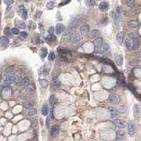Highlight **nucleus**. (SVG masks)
I'll list each match as a JSON object with an SVG mask.
<instances>
[{
	"label": "nucleus",
	"mask_w": 141,
	"mask_h": 141,
	"mask_svg": "<svg viewBox=\"0 0 141 141\" xmlns=\"http://www.w3.org/2000/svg\"><path fill=\"white\" fill-rule=\"evenodd\" d=\"M71 42L72 43V45L78 46L80 42V37L78 34H71Z\"/></svg>",
	"instance_id": "1"
},
{
	"label": "nucleus",
	"mask_w": 141,
	"mask_h": 141,
	"mask_svg": "<svg viewBox=\"0 0 141 141\" xmlns=\"http://www.w3.org/2000/svg\"><path fill=\"white\" fill-rule=\"evenodd\" d=\"M127 130H128V134L130 137H133L135 134V125L132 122H129L127 124Z\"/></svg>",
	"instance_id": "2"
},
{
	"label": "nucleus",
	"mask_w": 141,
	"mask_h": 141,
	"mask_svg": "<svg viewBox=\"0 0 141 141\" xmlns=\"http://www.w3.org/2000/svg\"><path fill=\"white\" fill-rule=\"evenodd\" d=\"M113 123H114L115 125L116 126V127H118V128H124L126 125V123L123 121V120H122V119H115L114 121H113Z\"/></svg>",
	"instance_id": "3"
},
{
	"label": "nucleus",
	"mask_w": 141,
	"mask_h": 141,
	"mask_svg": "<svg viewBox=\"0 0 141 141\" xmlns=\"http://www.w3.org/2000/svg\"><path fill=\"white\" fill-rule=\"evenodd\" d=\"M15 80V77L13 76L12 74H7L6 77H5V79H4V84L8 86V85L11 84L13 81Z\"/></svg>",
	"instance_id": "4"
},
{
	"label": "nucleus",
	"mask_w": 141,
	"mask_h": 141,
	"mask_svg": "<svg viewBox=\"0 0 141 141\" xmlns=\"http://www.w3.org/2000/svg\"><path fill=\"white\" fill-rule=\"evenodd\" d=\"M109 101L113 104H118L120 102V101H121V98H120V96L118 94H111L109 96Z\"/></svg>",
	"instance_id": "5"
},
{
	"label": "nucleus",
	"mask_w": 141,
	"mask_h": 141,
	"mask_svg": "<svg viewBox=\"0 0 141 141\" xmlns=\"http://www.w3.org/2000/svg\"><path fill=\"white\" fill-rule=\"evenodd\" d=\"M19 13L21 15V17H22L23 19H26L27 18V11L26 10V8L24 7L23 5H21V6H19Z\"/></svg>",
	"instance_id": "6"
},
{
	"label": "nucleus",
	"mask_w": 141,
	"mask_h": 141,
	"mask_svg": "<svg viewBox=\"0 0 141 141\" xmlns=\"http://www.w3.org/2000/svg\"><path fill=\"white\" fill-rule=\"evenodd\" d=\"M59 132H60V129H59V127L57 125L53 126V127L51 128V130H50V135H51L52 137H57V136H58Z\"/></svg>",
	"instance_id": "7"
},
{
	"label": "nucleus",
	"mask_w": 141,
	"mask_h": 141,
	"mask_svg": "<svg viewBox=\"0 0 141 141\" xmlns=\"http://www.w3.org/2000/svg\"><path fill=\"white\" fill-rule=\"evenodd\" d=\"M125 137V133L124 131L119 130L116 131V141H123V138Z\"/></svg>",
	"instance_id": "8"
},
{
	"label": "nucleus",
	"mask_w": 141,
	"mask_h": 141,
	"mask_svg": "<svg viewBox=\"0 0 141 141\" xmlns=\"http://www.w3.org/2000/svg\"><path fill=\"white\" fill-rule=\"evenodd\" d=\"M114 58H115V62L116 63L117 65H122L123 63V58L121 55L119 54H115L114 55Z\"/></svg>",
	"instance_id": "9"
},
{
	"label": "nucleus",
	"mask_w": 141,
	"mask_h": 141,
	"mask_svg": "<svg viewBox=\"0 0 141 141\" xmlns=\"http://www.w3.org/2000/svg\"><path fill=\"white\" fill-rule=\"evenodd\" d=\"M80 33L82 34H87L89 33V31H90V27L87 25V24H83L80 28Z\"/></svg>",
	"instance_id": "10"
},
{
	"label": "nucleus",
	"mask_w": 141,
	"mask_h": 141,
	"mask_svg": "<svg viewBox=\"0 0 141 141\" xmlns=\"http://www.w3.org/2000/svg\"><path fill=\"white\" fill-rule=\"evenodd\" d=\"M125 47L127 48L128 50H133V41L130 38L125 39Z\"/></svg>",
	"instance_id": "11"
},
{
	"label": "nucleus",
	"mask_w": 141,
	"mask_h": 141,
	"mask_svg": "<svg viewBox=\"0 0 141 141\" xmlns=\"http://www.w3.org/2000/svg\"><path fill=\"white\" fill-rule=\"evenodd\" d=\"M99 8L101 11H107L108 10V8H109V4L108 2H105V1H103V2H101V4H99Z\"/></svg>",
	"instance_id": "12"
},
{
	"label": "nucleus",
	"mask_w": 141,
	"mask_h": 141,
	"mask_svg": "<svg viewBox=\"0 0 141 141\" xmlns=\"http://www.w3.org/2000/svg\"><path fill=\"white\" fill-rule=\"evenodd\" d=\"M57 53L59 54L62 57H67V56H70V53H69L67 50L65 49H63V48H58L57 49Z\"/></svg>",
	"instance_id": "13"
},
{
	"label": "nucleus",
	"mask_w": 141,
	"mask_h": 141,
	"mask_svg": "<svg viewBox=\"0 0 141 141\" xmlns=\"http://www.w3.org/2000/svg\"><path fill=\"white\" fill-rule=\"evenodd\" d=\"M65 30V27L63 25V24H60V23H58L57 25V27H56V33L57 34H61L63 31Z\"/></svg>",
	"instance_id": "14"
},
{
	"label": "nucleus",
	"mask_w": 141,
	"mask_h": 141,
	"mask_svg": "<svg viewBox=\"0 0 141 141\" xmlns=\"http://www.w3.org/2000/svg\"><path fill=\"white\" fill-rule=\"evenodd\" d=\"M100 35H101V32L99 30H93L92 32H90L89 37L90 38H99Z\"/></svg>",
	"instance_id": "15"
},
{
	"label": "nucleus",
	"mask_w": 141,
	"mask_h": 141,
	"mask_svg": "<svg viewBox=\"0 0 141 141\" xmlns=\"http://www.w3.org/2000/svg\"><path fill=\"white\" fill-rule=\"evenodd\" d=\"M30 85V80L27 77H25V78H22V80H21V83H20V86H22L24 87H27V86Z\"/></svg>",
	"instance_id": "16"
},
{
	"label": "nucleus",
	"mask_w": 141,
	"mask_h": 141,
	"mask_svg": "<svg viewBox=\"0 0 141 141\" xmlns=\"http://www.w3.org/2000/svg\"><path fill=\"white\" fill-rule=\"evenodd\" d=\"M8 42H9V39L7 36H2L0 38V44L2 47H5L8 44Z\"/></svg>",
	"instance_id": "17"
},
{
	"label": "nucleus",
	"mask_w": 141,
	"mask_h": 141,
	"mask_svg": "<svg viewBox=\"0 0 141 141\" xmlns=\"http://www.w3.org/2000/svg\"><path fill=\"white\" fill-rule=\"evenodd\" d=\"M133 110H134V116L138 118L140 116V108L138 107V105H135L134 106Z\"/></svg>",
	"instance_id": "18"
},
{
	"label": "nucleus",
	"mask_w": 141,
	"mask_h": 141,
	"mask_svg": "<svg viewBox=\"0 0 141 141\" xmlns=\"http://www.w3.org/2000/svg\"><path fill=\"white\" fill-rule=\"evenodd\" d=\"M128 38L131 39L132 41H139V36L136 33H130L128 35Z\"/></svg>",
	"instance_id": "19"
},
{
	"label": "nucleus",
	"mask_w": 141,
	"mask_h": 141,
	"mask_svg": "<svg viewBox=\"0 0 141 141\" xmlns=\"http://www.w3.org/2000/svg\"><path fill=\"white\" fill-rule=\"evenodd\" d=\"M102 39L101 38H96L94 41V45L95 46V47H97V48H99V47H101V46H102Z\"/></svg>",
	"instance_id": "20"
},
{
	"label": "nucleus",
	"mask_w": 141,
	"mask_h": 141,
	"mask_svg": "<svg viewBox=\"0 0 141 141\" xmlns=\"http://www.w3.org/2000/svg\"><path fill=\"white\" fill-rule=\"evenodd\" d=\"M109 111H110L111 116H112V117H116L119 115V113L117 112V110H116V108H109Z\"/></svg>",
	"instance_id": "21"
},
{
	"label": "nucleus",
	"mask_w": 141,
	"mask_h": 141,
	"mask_svg": "<svg viewBox=\"0 0 141 141\" xmlns=\"http://www.w3.org/2000/svg\"><path fill=\"white\" fill-rule=\"evenodd\" d=\"M116 40H117V42L120 43V44H122L123 42V34L122 32H120L117 34L116 35Z\"/></svg>",
	"instance_id": "22"
},
{
	"label": "nucleus",
	"mask_w": 141,
	"mask_h": 141,
	"mask_svg": "<svg viewBox=\"0 0 141 141\" xmlns=\"http://www.w3.org/2000/svg\"><path fill=\"white\" fill-rule=\"evenodd\" d=\"M23 106L25 108H32L34 107V102L33 101H26V102H24L23 104Z\"/></svg>",
	"instance_id": "23"
},
{
	"label": "nucleus",
	"mask_w": 141,
	"mask_h": 141,
	"mask_svg": "<svg viewBox=\"0 0 141 141\" xmlns=\"http://www.w3.org/2000/svg\"><path fill=\"white\" fill-rule=\"evenodd\" d=\"M50 103L53 106V105H55V104H57V97L54 95V94H52V95H50Z\"/></svg>",
	"instance_id": "24"
},
{
	"label": "nucleus",
	"mask_w": 141,
	"mask_h": 141,
	"mask_svg": "<svg viewBox=\"0 0 141 141\" xmlns=\"http://www.w3.org/2000/svg\"><path fill=\"white\" fill-rule=\"evenodd\" d=\"M129 25H130V27H132V28H137V27L139 26V23L137 22V20H130Z\"/></svg>",
	"instance_id": "25"
},
{
	"label": "nucleus",
	"mask_w": 141,
	"mask_h": 141,
	"mask_svg": "<svg viewBox=\"0 0 141 141\" xmlns=\"http://www.w3.org/2000/svg\"><path fill=\"white\" fill-rule=\"evenodd\" d=\"M51 84L53 87H59L60 85V80H58L57 78H54L53 80H51Z\"/></svg>",
	"instance_id": "26"
},
{
	"label": "nucleus",
	"mask_w": 141,
	"mask_h": 141,
	"mask_svg": "<svg viewBox=\"0 0 141 141\" xmlns=\"http://www.w3.org/2000/svg\"><path fill=\"white\" fill-rule=\"evenodd\" d=\"M27 92H28L29 94H33V93L34 92V90H35V87H34V84H30L29 86H27Z\"/></svg>",
	"instance_id": "27"
},
{
	"label": "nucleus",
	"mask_w": 141,
	"mask_h": 141,
	"mask_svg": "<svg viewBox=\"0 0 141 141\" xmlns=\"http://www.w3.org/2000/svg\"><path fill=\"white\" fill-rule=\"evenodd\" d=\"M49 113V107H48V105H43V107L42 108V114L43 116H47Z\"/></svg>",
	"instance_id": "28"
},
{
	"label": "nucleus",
	"mask_w": 141,
	"mask_h": 141,
	"mask_svg": "<svg viewBox=\"0 0 141 141\" xmlns=\"http://www.w3.org/2000/svg\"><path fill=\"white\" fill-rule=\"evenodd\" d=\"M116 110H117L118 113H125L126 111H127V107H126L125 105H123L121 107H119Z\"/></svg>",
	"instance_id": "29"
},
{
	"label": "nucleus",
	"mask_w": 141,
	"mask_h": 141,
	"mask_svg": "<svg viewBox=\"0 0 141 141\" xmlns=\"http://www.w3.org/2000/svg\"><path fill=\"white\" fill-rule=\"evenodd\" d=\"M47 55H48V50H47V49L42 48V50H41V51H40V56L42 57H47Z\"/></svg>",
	"instance_id": "30"
},
{
	"label": "nucleus",
	"mask_w": 141,
	"mask_h": 141,
	"mask_svg": "<svg viewBox=\"0 0 141 141\" xmlns=\"http://www.w3.org/2000/svg\"><path fill=\"white\" fill-rule=\"evenodd\" d=\"M102 50L103 52H105V53H108V51H109V45L108 44V43H102Z\"/></svg>",
	"instance_id": "31"
},
{
	"label": "nucleus",
	"mask_w": 141,
	"mask_h": 141,
	"mask_svg": "<svg viewBox=\"0 0 141 141\" xmlns=\"http://www.w3.org/2000/svg\"><path fill=\"white\" fill-rule=\"evenodd\" d=\"M16 25L19 28H26V23L24 21H17Z\"/></svg>",
	"instance_id": "32"
},
{
	"label": "nucleus",
	"mask_w": 141,
	"mask_h": 141,
	"mask_svg": "<svg viewBox=\"0 0 141 141\" xmlns=\"http://www.w3.org/2000/svg\"><path fill=\"white\" fill-rule=\"evenodd\" d=\"M86 4L88 7H93L95 5V2L94 0H87V1H86Z\"/></svg>",
	"instance_id": "33"
},
{
	"label": "nucleus",
	"mask_w": 141,
	"mask_h": 141,
	"mask_svg": "<svg viewBox=\"0 0 141 141\" xmlns=\"http://www.w3.org/2000/svg\"><path fill=\"white\" fill-rule=\"evenodd\" d=\"M13 72H14V66H9V67L6 68V70H5L6 74H11Z\"/></svg>",
	"instance_id": "34"
},
{
	"label": "nucleus",
	"mask_w": 141,
	"mask_h": 141,
	"mask_svg": "<svg viewBox=\"0 0 141 141\" xmlns=\"http://www.w3.org/2000/svg\"><path fill=\"white\" fill-rule=\"evenodd\" d=\"M40 84H41V86H42V87H47L49 82H48L46 80H40Z\"/></svg>",
	"instance_id": "35"
},
{
	"label": "nucleus",
	"mask_w": 141,
	"mask_h": 141,
	"mask_svg": "<svg viewBox=\"0 0 141 141\" xmlns=\"http://www.w3.org/2000/svg\"><path fill=\"white\" fill-rule=\"evenodd\" d=\"M21 80H22V78H21V77H17V78H15V80H14V83H15L17 86H20Z\"/></svg>",
	"instance_id": "36"
},
{
	"label": "nucleus",
	"mask_w": 141,
	"mask_h": 141,
	"mask_svg": "<svg viewBox=\"0 0 141 141\" xmlns=\"http://www.w3.org/2000/svg\"><path fill=\"white\" fill-rule=\"evenodd\" d=\"M46 40L47 41H49V42H53V41H56V37L54 36V35H48L47 37H46Z\"/></svg>",
	"instance_id": "37"
},
{
	"label": "nucleus",
	"mask_w": 141,
	"mask_h": 141,
	"mask_svg": "<svg viewBox=\"0 0 141 141\" xmlns=\"http://www.w3.org/2000/svg\"><path fill=\"white\" fill-rule=\"evenodd\" d=\"M56 58V55H55V53L54 52H50V55H49V60L50 61H52V60H54Z\"/></svg>",
	"instance_id": "38"
},
{
	"label": "nucleus",
	"mask_w": 141,
	"mask_h": 141,
	"mask_svg": "<svg viewBox=\"0 0 141 141\" xmlns=\"http://www.w3.org/2000/svg\"><path fill=\"white\" fill-rule=\"evenodd\" d=\"M35 113H36V110L34 109V108H30L29 110L27 111V115L28 116H34V115H35Z\"/></svg>",
	"instance_id": "39"
},
{
	"label": "nucleus",
	"mask_w": 141,
	"mask_h": 141,
	"mask_svg": "<svg viewBox=\"0 0 141 141\" xmlns=\"http://www.w3.org/2000/svg\"><path fill=\"white\" fill-rule=\"evenodd\" d=\"M139 46V41H133V50H136Z\"/></svg>",
	"instance_id": "40"
},
{
	"label": "nucleus",
	"mask_w": 141,
	"mask_h": 141,
	"mask_svg": "<svg viewBox=\"0 0 141 141\" xmlns=\"http://www.w3.org/2000/svg\"><path fill=\"white\" fill-rule=\"evenodd\" d=\"M19 34H20V37L23 39H25V38H27V32H20L19 33Z\"/></svg>",
	"instance_id": "41"
},
{
	"label": "nucleus",
	"mask_w": 141,
	"mask_h": 141,
	"mask_svg": "<svg viewBox=\"0 0 141 141\" xmlns=\"http://www.w3.org/2000/svg\"><path fill=\"white\" fill-rule=\"evenodd\" d=\"M11 33H12L13 34H18L19 33V29H18V28H16V27H14V28H11Z\"/></svg>",
	"instance_id": "42"
},
{
	"label": "nucleus",
	"mask_w": 141,
	"mask_h": 141,
	"mask_svg": "<svg viewBox=\"0 0 141 141\" xmlns=\"http://www.w3.org/2000/svg\"><path fill=\"white\" fill-rule=\"evenodd\" d=\"M54 32H55V27H50V29H49V33H50V35H53Z\"/></svg>",
	"instance_id": "43"
},
{
	"label": "nucleus",
	"mask_w": 141,
	"mask_h": 141,
	"mask_svg": "<svg viewBox=\"0 0 141 141\" xmlns=\"http://www.w3.org/2000/svg\"><path fill=\"white\" fill-rule=\"evenodd\" d=\"M28 27H29V28H31V29H34V27H35V25H34V23L33 22V21H30V22H29V25H28Z\"/></svg>",
	"instance_id": "44"
},
{
	"label": "nucleus",
	"mask_w": 141,
	"mask_h": 141,
	"mask_svg": "<svg viewBox=\"0 0 141 141\" xmlns=\"http://www.w3.org/2000/svg\"><path fill=\"white\" fill-rule=\"evenodd\" d=\"M4 34H5V35H10V34H11V32H10V29H9L8 27L4 29Z\"/></svg>",
	"instance_id": "45"
},
{
	"label": "nucleus",
	"mask_w": 141,
	"mask_h": 141,
	"mask_svg": "<svg viewBox=\"0 0 141 141\" xmlns=\"http://www.w3.org/2000/svg\"><path fill=\"white\" fill-rule=\"evenodd\" d=\"M60 60L63 62H68V58H67V57H62V56H60Z\"/></svg>",
	"instance_id": "46"
},
{
	"label": "nucleus",
	"mask_w": 141,
	"mask_h": 141,
	"mask_svg": "<svg viewBox=\"0 0 141 141\" xmlns=\"http://www.w3.org/2000/svg\"><path fill=\"white\" fill-rule=\"evenodd\" d=\"M53 5H54V2H52V3H51V2H50V3H48V4H47V6H48V8H51V9H52V8H53Z\"/></svg>",
	"instance_id": "47"
},
{
	"label": "nucleus",
	"mask_w": 141,
	"mask_h": 141,
	"mask_svg": "<svg viewBox=\"0 0 141 141\" xmlns=\"http://www.w3.org/2000/svg\"><path fill=\"white\" fill-rule=\"evenodd\" d=\"M127 4L130 5V7H132L134 5V1H127Z\"/></svg>",
	"instance_id": "48"
},
{
	"label": "nucleus",
	"mask_w": 141,
	"mask_h": 141,
	"mask_svg": "<svg viewBox=\"0 0 141 141\" xmlns=\"http://www.w3.org/2000/svg\"><path fill=\"white\" fill-rule=\"evenodd\" d=\"M46 126H47V128H49V127H50V117H48V118H47V121H46Z\"/></svg>",
	"instance_id": "49"
},
{
	"label": "nucleus",
	"mask_w": 141,
	"mask_h": 141,
	"mask_svg": "<svg viewBox=\"0 0 141 141\" xmlns=\"http://www.w3.org/2000/svg\"><path fill=\"white\" fill-rule=\"evenodd\" d=\"M4 3L6 4H13V1H12V0H11V1H5Z\"/></svg>",
	"instance_id": "50"
},
{
	"label": "nucleus",
	"mask_w": 141,
	"mask_h": 141,
	"mask_svg": "<svg viewBox=\"0 0 141 141\" xmlns=\"http://www.w3.org/2000/svg\"><path fill=\"white\" fill-rule=\"evenodd\" d=\"M68 3H70V1H66V2H62L60 5H63V4H68Z\"/></svg>",
	"instance_id": "51"
},
{
	"label": "nucleus",
	"mask_w": 141,
	"mask_h": 141,
	"mask_svg": "<svg viewBox=\"0 0 141 141\" xmlns=\"http://www.w3.org/2000/svg\"><path fill=\"white\" fill-rule=\"evenodd\" d=\"M3 88H4V87H3L2 86H0V94H1V92L3 91Z\"/></svg>",
	"instance_id": "52"
},
{
	"label": "nucleus",
	"mask_w": 141,
	"mask_h": 141,
	"mask_svg": "<svg viewBox=\"0 0 141 141\" xmlns=\"http://www.w3.org/2000/svg\"><path fill=\"white\" fill-rule=\"evenodd\" d=\"M1 80H2V75L0 74V82H1Z\"/></svg>",
	"instance_id": "53"
}]
</instances>
